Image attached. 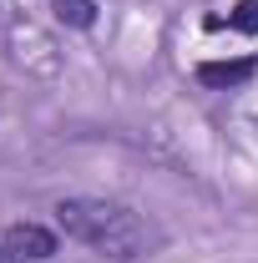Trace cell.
<instances>
[{
  "label": "cell",
  "mask_w": 258,
  "mask_h": 263,
  "mask_svg": "<svg viewBox=\"0 0 258 263\" xmlns=\"http://www.w3.org/2000/svg\"><path fill=\"white\" fill-rule=\"evenodd\" d=\"M228 31L258 35V0H238V5H233V15H228Z\"/></svg>",
  "instance_id": "5b68a950"
},
{
  "label": "cell",
  "mask_w": 258,
  "mask_h": 263,
  "mask_svg": "<svg viewBox=\"0 0 258 263\" xmlns=\"http://www.w3.org/2000/svg\"><path fill=\"white\" fill-rule=\"evenodd\" d=\"M56 21L71 26V31H91L97 26V0H51Z\"/></svg>",
  "instance_id": "277c9868"
},
{
  "label": "cell",
  "mask_w": 258,
  "mask_h": 263,
  "mask_svg": "<svg viewBox=\"0 0 258 263\" xmlns=\"http://www.w3.org/2000/svg\"><path fill=\"white\" fill-rule=\"evenodd\" d=\"M258 76V56H238V61H202L197 66V81L208 91H238Z\"/></svg>",
  "instance_id": "3957f363"
},
{
  "label": "cell",
  "mask_w": 258,
  "mask_h": 263,
  "mask_svg": "<svg viewBox=\"0 0 258 263\" xmlns=\"http://www.w3.org/2000/svg\"><path fill=\"white\" fill-rule=\"evenodd\" d=\"M56 248H61V233L46 223H10L0 233V263H46L56 258Z\"/></svg>",
  "instance_id": "7a4b0ae2"
},
{
  "label": "cell",
  "mask_w": 258,
  "mask_h": 263,
  "mask_svg": "<svg viewBox=\"0 0 258 263\" xmlns=\"http://www.w3.org/2000/svg\"><path fill=\"white\" fill-rule=\"evenodd\" d=\"M56 233L91 248L97 258H112V263H137V258H152L167 233L137 213L132 202H117V197H61L56 208Z\"/></svg>",
  "instance_id": "6da1fadb"
}]
</instances>
